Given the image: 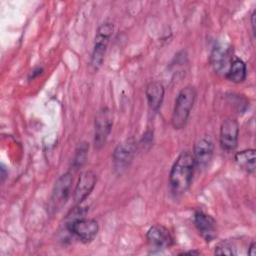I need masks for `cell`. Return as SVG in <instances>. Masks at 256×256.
<instances>
[{"mask_svg":"<svg viewBox=\"0 0 256 256\" xmlns=\"http://www.w3.org/2000/svg\"><path fill=\"white\" fill-rule=\"evenodd\" d=\"M255 15H256V10H253L251 14V26H252L253 33H255Z\"/></svg>","mask_w":256,"mask_h":256,"instance_id":"cell-21","label":"cell"},{"mask_svg":"<svg viewBox=\"0 0 256 256\" xmlns=\"http://www.w3.org/2000/svg\"><path fill=\"white\" fill-rule=\"evenodd\" d=\"M232 48L227 44H217L210 54V64L214 71L219 74H226L233 60Z\"/></svg>","mask_w":256,"mask_h":256,"instance_id":"cell-8","label":"cell"},{"mask_svg":"<svg viewBox=\"0 0 256 256\" xmlns=\"http://www.w3.org/2000/svg\"><path fill=\"white\" fill-rule=\"evenodd\" d=\"M195 168L196 165L191 152L183 151L178 155L169 174V185L173 194L180 195L189 189Z\"/></svg>","mask_w":256,"mask_h":256,"instance_id":"cell-1","label":"cell"},{"mask_svg":"<svg viewBox=\"0 0 256 256\" xmlns=\"http://www.w3.org/2000/svg\"><path fill=\"white\" fill-rule=\"evenodd\" d=\"M214 152L213 142L208 138L199 139L193 150V157L195 161L196 168H206L210 161L212 160Z\"/></svg>","mask_w":256,"mask_h":256,"instance_id":"cell-13","label":"cell"},{"mask_svg":"<svg viewBox=\"0 0 256 256\" xmlns=\"http://www.w3.org/2000/svg\"><path fill=\"white\" fill-rule=\"evenodd\" d=\"M113 125L112 112L107 107H102L95 116L94 121V146L100 149L106 143Z\"/></svg>","mask_w":256,"mask_h":256,"instance_id":"cell-6","label":"cell"},{"mask_svg":"<svg viewBox=\"0 0 256 256\" xmlns=\"http://www.w3.org/2000/svg\"><path fill=\"white\" fill-rule=\"evenodd\" d=\"M194 224L199 234L206 242L213 241L217 236V224L215 219L202 210L194 213Z\"/></svg>","mask_w":256,"mask_h":256,"instance_id":"cell-10","label":"cell"},{"mask_svg":"<svg viewBox=\"0 0 256 256\" xmlns=\"http://www.w3.org/2000/svg\"><path fill=\"white\" fill-rule=\"evenodd\" d=\"M86 208L75 206L69 211L65 219L66 229L83 243L91 242L96 237L99 229L97 221L86 218Z\"/></svg>","mask_w":256,"mask_h":256,"instance_id":"cell-2","label":"cell"},{"mask_svg":"<svg viewBox=\"0 0 256 256\" xmlns=\"http://www.w3.org/2000/svg\"><path fill=\"white\" fill-rule=\"evenodd\" d=\"M72 183H73V176L71 172L64 173L56 180L52 190L51 199H50L51 209H53L54 211H57L66 203L70 195Z\"/></svg>","mask_w":256,"mask_h":256,"instance_id":"cell-7","label":"cell"},{"mask_svg":"<svg viewBox=\"0 0 256 256\" xmlns=\"http://www.w3.org/2000/svg\"><path fill=\"white\" fill-rule=\"evenodd\" d=\"M181 254H200L199 251H188V252H182Z\"/></svg>","mask_w":256,"mask_h":256,"instance_id":"cell-22","label":"cell"},{"mask_svg":"<svg viewBox=\"0 0 256 256\" xmlns=\"http://www.w3.org/2000/svg\"><path fill=\"white\" fill-rule=\"evenodd\" d=\"M247 67L245 62L240 58H233L225 77L233 83H241L246 79Z\"/></svg>","mask_w":256,"mask_h":256,"instance_id":"cell-16","label":"cell"},{"mask_svg":"<svg viewBox=\"0 0 256 256\" xmlns=\"http://www.w3.org/2000/svg\"><path fill=\"white\" fill-rule=\"evenodd\" d=\"M164 86L159 81H151L146 86L145 95L152 111L157 112L160 109L164 99Z\"/></svg>","mask_w":256,"mask_h":256,"instance_id":"cell-14","label":"cell"},{"mask_svg":"<svg viewBox=\"0 0 256 256\" xmlns=\"http://www.w3.org/2000/svg\"><path fill=\"white\" fill-rule=\"evenodd\" d=\"M42 71H43V68L37 67L36 69H34V70L32 71V73H31V76H30V78H29V79H34L36 76L40 75V74L42 73Z\"/></svg>","mask_w":256,"mask_h":256,"instance_id":"cell-19","label":"cell"},{"mask_svg":"<svg viewBox=\"0 0 256 256\" xmlns=\"http://www.w3.org/2000/svg\"><path fill=\"white\" fill-rule=\"evenodd\" d=\"M255 242L253 241L251 244H250V246H249V249H248V254L249 255H251V256H255V254H256V252H255Z\"/></svg>","mask_w":256,"mask_h":256,"instance_id":"cell-20","label":"cell"},{"mask_svg":"<svg viewBox=\"0 0 256 256\" xmlns=\"http://www.w3.org/2000/svg\"><path fill=\"white\" fill-rule=\"evenodd\" d=\"M195 99L196 90L193 86L188 85L180 90L175 99L171 117V123L175 129H182L186 126Z\"/></svg>","mask_w":256,"mask_h":256,"instance_id":"cell-3","label":"cell"},{"mask_svg":"<svg viewBox=\"0 0 256 256\" xmlns=\"http://www.w3.org/2000/svg\"><path fill=\"white\" fill-rule=\"evenodd\" d=\"M113 30L114 25L111 21H104L97 29L90 61L91 67L95 71H97L103 63L110 38L113 34Z\"/></svg>","mask_w":256,"mask_h":256,"instance_id":"cell-4","label":"cell"},{"mask_svg":"<svg viewBox=\"0 0 256 256\" xmlns=\"http://www.w3.org/2000/svg\"><path fill=\"white\" fill-rule=\"evenodd\" d=\"M136 147L137 145L134 138H129L118 144L114 149L112 160L114 171L117 174L121 175L128 169L134 158Z\"/></svg>","mask_w":256,"mask_h":256,"instance_id":"cell-5","label":"cell"},{"mask_svg":"<svg viewBox=\"0 0 256 256\" xmlns=\"http://www.w3.org/2000/svg\"><path fill=\"white\" fill-rule=\"evenodd\" d=\"M239 124L234 118H226L220 126V145L225 151H233L238 144Z\"/></svg>","mask_w":256,"mask_h":256,"instance_id":"cell-9","label":"cell"},{"mask_svg":"<svg viewBox=\"0 0 256 256\" xmlns=\"http://www.w3.org/2000/svg\"><path fill=\"white\" fill-rule=\"evenodd\" d=\"M88 149L89 145L86 142H82L78 145L77 149L75 150V155L72 161V167L74 170H78L84 165V163L86 162Z\"/></svg>","mask_w":256,"mask_h":256,"instance_id":"cell-17","label":"cell"},{"mask_svg":"<svg viewBox=\"0 0 256 256\" xmlns=\"http://www.w3.org/2000/svg\"><path fill=\"white\" fill-rule=\"evenodd\" d=\"M146 238L148 243L157 249L168 248L173 244V237L170 231L160 224L151 226L147 231Z\"/></svg>","mask_w":256,"mask_h":256,"instance_id":"cell-12","label":"cell"},{"mask_svg":"<svg viewBox=\"0 0 256 256\" xmlns=\"http://www.w3.org/2000/svg\"><path fill=\"white\" fill-rule=\"evenodd\" d=\"M96 181V174L91 170H87L80 175L73 194L75 205H80V203H82L90 195L95 187Z\"/></svg>","mask_w":256,"mask_h":256,"instance_id":"cell-11","label":"cell"},{"mask_svg":"<svg viewBox=\"0 0 256 256\" xmlns=\"http://www.w3.org/2000/svg\"><path fill=\"white\" fill-rule=\"evenodd\" d=\"M235 245L230 240H223L215 246L214 253L217 255H235Z\"/></svg>","mask_w":256,"mask_h":256,"instance_id":"cell-18","label":"cell"},{"mask_svg":"<svg viewBox=\"0 0 256 256\" xmlns=\"http://www.w3.org/2000/svg\"><path fill=\"white\" fill-rule=\"evenodd\" d=\"M234 159L238 166L247 173L253 174L256 168L255 149H245L235 154Z\"/></svg>","mask_w":256,"mask_h":256,"instance_id":"cell-15","label":"cell"}]
</instances>
